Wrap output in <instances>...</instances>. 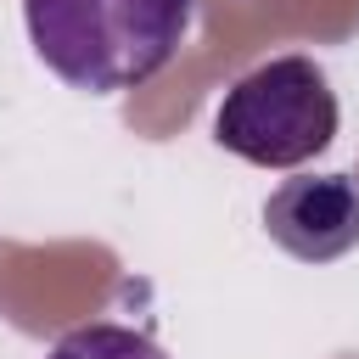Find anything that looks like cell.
Here are the masks:
<instances>
[{
    "instance_id": "1",
    "label": "cell",
    "mask_w": 359,
    "mask_h": 359,
    "mask_svg": "<svg viewBox=\"0 0 359 359\" xmlns=\"http://www.w3.org/2000/svg\"><path fill=\"white\" fill-rule=\"evenodd\" d=\"M196 0H22L34 56L90 95H118L157 79L185 34Z\"/></svg>"
},
{
    "instance_id": "2",
    "label": "cell",
    "mask_w": 359,
    "mask_h": 359,
    "mask_svg": "<svg viewBox=\"0 0 359 359\" xmlns=\"http://www.w3.org/2000/svg\"><path fill=\"white\" fill-rule=\"evenodd\" d=\"M213 140L258 168H297L337 140V90L314 56H269L241 73L219 112Z\"/></svg>"
},
{
    "instance_id": "3",
    "label": "cell",
    "mask_w": 359,
    "mask_h": 359,
    "mask_svg": "<svg viewBox=\"0 0 359 359\" xmlns=\"http://www.w3.org/2000/svg\"><path fill=\"white\" fill-rule=\"evenodd\" d=\"M264 230L297 264H337L359 247V180L292 174L264 202Z\"/></svg>"
},
{
    "instance_id": "4",
    "label": "cell",
    "mask_w": 359,
    "mask_h": 359,
    "mask_svg": "<svg viewBox=\"0 0 359 359\" xmlns=\"http://www.w3.org/2000/svg\"><path fill=\"white\" fill-rule=\"evenodd\" d=\"M45 359H168L146 331L135 325H118V320H90V325H73L50 342Z\"/></svg>"
}]
</instances>
